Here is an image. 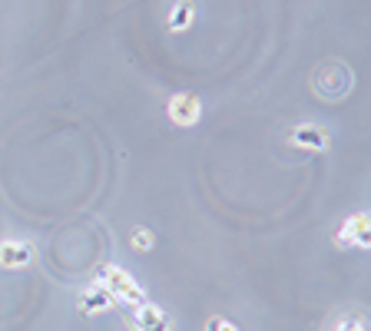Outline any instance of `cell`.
Returning <instances> with one entry per match:
<instances>
[{
	"mask_svg": "<svg viewBox=\"0 0 371 331\" xmlns=\"http://www.w3.org/2000/svg\"><path fill=\"white\" fill-rule=\"evenodd\" d=\"M96 281L113 295V302H123L126 308H136L146 302V292L140 288V281L133 279L129 272H123L119 265H100L96 268Z\"/></svg>",
	"mask_w": 371,
	"mask_h": 331,
	"instance_id": "6da1fadb",
	"label": "cell"
},
{
	"mask_svg": "<svg viewBox=\"0 0 371 331\" xmlns=\"http://www.w3.org/2000/svg\"><path fill=\"white\" fill-rule=\"evenodd\" d=\"M335 242L342 245V249H368V242H371V219L365 216V212L351 216L345 222V229L335 235Z\"/></svg>",
	"mask_w": 371,
	"mask_h": 331,
	"instance_id": "7a4b0ae2",
	"label": "cell"
},
{
	"mask_svg": "<svg viewBox=\"0 0 371 331\" xmlns=\"http://www.w3.org/2000/svg\"><path fill=\"white\" fill-rule=\"evenodd\" d=\"M169 119L176 123V126H196L199 123V116H203V103L196 100L192 93H176L173 100H169Z\"/></svg>",
	"mask_w": 371,
	"mask_h": 331,
	"instance_id": "3957f363",
	"label": "cell"
},
{
	"mask_svg": "<svg viewBox=\"0 0 371 331\" xmlns=\"http://www.w3.org/2000/svg\"><path fill=\"white\" fill-rule=\"evenodd\" d=\"M133 325H136V331H169L173 328L166 318V311L159 305H153V302H143V305L133 308Z\"/></svg>",
	"mask_w": 371,
	"mask_h": 331,
	"instance_id": "277c9868",
	"label": "cell"
},
{
	"mask_svg": "<svg viewBox=\"0 0 371 331\" xmlns=\"http://www.w3.org/2000/svg\"><path fill=\"white\" fill-rule=\"evenodd\" d=\"M289 140H292V146H298V149H312V153L328 149V133H325L321 126H315V123L295 126L292 133H289Z\"/></svg>",
	"mask_w": 371,
	"mask_h": 331,
	"instance_id": "5b68a950",
	"label": "cell"
},
{
	"mask_svg": "<svg viewBox=\"0 0 371 331\" xmlns=\"http://www.w3.org/2000/svg\"><path fill=\"white\" fill-rule=\"evenodd\" d=\"M34 262V245L27 242H3L0 245V265L3 268H24Z\"/></svg>",
	"mask_w": 371,
	"mask_h": 331,
	"instance_id": "8992f818",
	"label": "cell"
},
{
	"mask_svg": "<svg viewBox=\"0 0 371 331\" xmlns=\"http://www.w3.org/2000/svg\"><path fill=\"white\" fill-rule=\"evenodd\" d=\"M113 305H116V302H113V295L106 292V288H103L100 281H96L93 288H87V292H83V298H80V311H83V315H96V311H110Z\"/></svg>",
	"mask_w": 371,
	"mask_h": 331,
	"instance_id": "52a82bcc",
	"label": "cell"
},
{
	"mask_svg": "<svg viewBox=\"0 0 371 331\" xmlns=\"http://www.w3.org/2000/svg\"><path fill=\"white\" fill-rule=\"evenodd\" d=\"M192 20H196V3H192V0H176L166 17V27L173 34H182V30L192 27Z\"/></svg>",
	"mask_w": 371,
	"mask_h": 331,
	"instance_id": "ba28073f",
	"label": "cell"
},
{
	"mask_svg": "<svg viewBox=\"0 0 371 331\" xmlns=\"http://www.w3.org/2000/svg\"><path fill=\"white\" fill-rule=\"evenodd\" d=\"M129 242H133V249H136V252H150L156 239H153V232H150V229H136Z\"/></svg>",
	"mask_w": 371,
	"mask_h": 331,
	"instance_id": "9c48e42d",
	"label": "cell"
},
{
	"mask_svg": "<svg viewBox=\"0 0 371 331\" xmlns=\"http://www.w3.org/2000/svg\"><path fill=\"white\" fill-rule=\"evenodd\" d=\"M205 331H239V325H232L229 318H209V325H205Z\"/></svg>",
	"mask_w": 371,
	"mask_h": 331,
	"instance_id": "30bf717a",
	"label": "cell"
},
{
	"mask_svg": "<svg viewBox=\"0 0 371 331\" xmlns=\"http://www.w3.org/2000/svg\"><path fill=\"white\" fill-rule=\"evenodd\" d=\"M335 331H365V321L361 318H351V321H338Z\"/></svg>",
	"mask_w": 371,
	"mask_h": 331,
	"instance_id": "8fae6325",
	"label": "cell"
}]
</instances>
